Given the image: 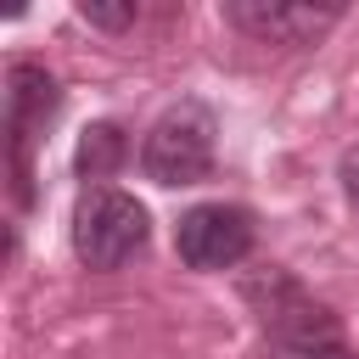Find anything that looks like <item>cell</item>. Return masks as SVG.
Returning <instances> with one entry per match:
<instances>
[{
  "label": "cell",
  "instance_id": "2",
  "mask_svg": "<svg viewBox=\"0 0 359 359\" xmlns=\"http://www.w3.org/2000/svg\"><path fill=\"white\" fill-rule=\"evenodd\" d=\"M56 107H62L56 79L39 62L17 56L6 67V151H11V196H17V208L34 202V151L45 146V129H50Z\"/></svg>",
  "mask_w": 359,
  "mask_h": 359
},
{
  "label": "cell",
  "instance_id": "1",
  "mask_svg": "<svg viewBox=\"0 0 359 359\" xmlns=\"http://www.w3.org/2000/svg\"><path fill=\"white\" fill-rule=\"evenodd\" d=\"M241 292H247V303L258 314L269 359H359L348 348L337 314L309 286H297L286 269H258Z\"/></svg>",
  "mask_w": 359,
  "mask_h": 359
},
{
  "label": "cell",
  "instance_id": "4",
  "mask_svg": "<svg viewBox=\"0 0 359 359\" xmlns=\"http://www.w3.org/2000/svg\"><path fill=\"white\" fill-rule=\"evenodd\" d=\"M213 112L202 101L168 107L140 140V174L151 185H196L213 168Z\"/></svg>",
  "mask_w": 359,
  "mask_h": 359
},
{
  "label": "cell",
  "instance_id": "6",
  "mask_svg": "<svg viewBox=\"0 0 359 359\" xmlns=\"http://www.w3.org/2000/svg\"><path fill=\"white\" fill-rule=\"evenodd\" d=\"M224 17L258 39V45H314L331 22H342V6H309V0H224Z\"/></svg>",
  "mask_w": 359,
  "mask_h": 359
},
{
  "label": "cell",
  "instance_id": "9",
  "mask_svg": "<svg viewBox=\"0 0 359 359\" xmlns=\"http://www.w3.org/2000/svg\"><path fill=\"white\" fill-rule=\"evenodd\" d=\"M337 174H342V191H348V202L359 208V146H348V151H342V168H337Z\"/></svg>",
  "mask_w": 359,
  "mask_h": 359
},
{
  "label": "cell",
  "instance_id": "8",
  "mask_svg": "<svg viewBox=\"0 0 359 359\" xmlns=\"http://www.w3.org/2000/svg\"><path fill=\"white\" fill-rule=\"evenodd\" d=\"M79 17L90 22V28H129L135 17H140V6L135 0H79Z\"/></svg>",
  "mask_w": 359,
  "mask_h": 359
},
{
  "label": "cell",
  "instance_id": "5",
  "mask_svg": "<svg viewBox=\"0 0 359 359\" xmlns=\"http://www.w3.org/2000/svg\"><path fill=\"white\" fill-rule=\"evenodd\" d=\"M258 241V224L236 202H196L174 224V252L191 269H236Z\"/></svg>",
  "mask_w": 359,
  "mask_h": 359
},
{
  "label": "cell",
  "instance_id": "3",
  "mask_svg": "<svg viewBox=\"0 0 359 359\" xmlns=\"http://www.w3.org/2000/svg\"><path fill=\"white\" fill-rule=\"evenodd\" d=\"M151 219L146 208L118 185H90L73 208V252L84 269H118L135 252H146Z\"/></svg>",
  "mask_w": 359,
  "mask_h": 359
},
{
  "label": "cell",
  "instance_id": "7",
  "mask_svg": "<svg viewBox=\"0 0 359 359\" xmlns=\"http://www.w3.org/2000/svg\"><path fill=\"white\" fill-rule=\"evenodd\" d=\"M73 163H79L84 180H107V174L123 163V129H118V123H95V129H84Z\"/></svg>",
  "mask_w": 359,
  "mask_h": 359
}]
</instances>
